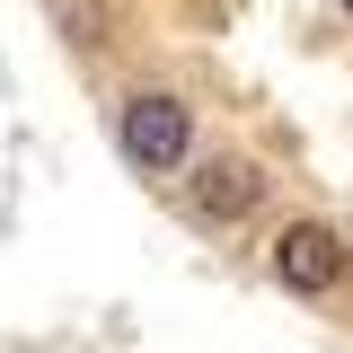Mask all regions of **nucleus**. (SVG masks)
<instances>
[{"mask_svg": "<svg viewBox=\"0 0 353 353\" xmlns=\"http://www.w3.org/2000/svg\"><path fill=\"white\" fill-rule=\"evenodd\" d=\"M115 141H124L132 168H185V159H194V106L168 97V88H141V97H124Z\"/></svg>", "mask_w": 353, "mask_h": 353, "instance_id": "nucleus-1", "label": "nucleus"}, {"mask_svg": "<svg viewBox=\"0 0 353 353\" xmlns=\"http://www.w3.org/2000/svg\"><path fill=\"white\" fill-rule=\"evenodd\" d=\"M194 203H203L212 221H239L248 203H256V168H248V159H212V168L194 176Z\"/></svg>", "mask_w": 353, "mask_h": 353, "instance_id": "nucleus-3", "label": "nucleus"}, {"mask_svg": "<svg viewBox=\"0 0 353 353\" xmlns=\"http://www.w3.org/2000/svg\"><path fill=\"white\" fill-rule=\"evenodd\" d=\"M274 283L283 292H336L345 283V239L327 221H283L274 239Z\"/></svg>", "mask_w": 353, "mask_h": 353, "instance_id": "nucleus-2", "label": "nucleus"}, {"mask_svg": "<svg viewBox=\"0 0 353 353\" xmlns=\"http://www.w3.org/2000/svg\"><path fill=\"white\" fill-rule=\"evenodd\" d=\"M345 9H353V0H345Z\"/></svg>", "mask_w": 353, "mask_h": 353, "instance_id": "nucleus-4", "label": "nucleus"}]
</instances>
